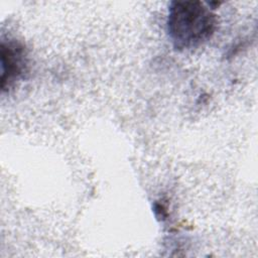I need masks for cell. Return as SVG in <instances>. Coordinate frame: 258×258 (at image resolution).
Instances as JSON below:
<instances>
[{
	"label": "cell",
	"instance_id": "2",
	"mask_svg": "<svg viewBox=\"0 0 258 258\" xmlns=\"http://www.w3.org/2000/svg\"><path fill=\"white\" fill-rule=\"evenodd\" d=\"M1 89L9 90L23 77L27 70V51L24 45L15 40L8 39L1 41Z\"/></svg>",
	"mask_w": 258,
	"mask_h": 258
},
{
	"label": "cell",
	"instance_id": "1",
	"mask_svg": "<svg viewBox=\"0 0 258 258\" xmlns=\"http://www.w3.org/2000/svg\"><path fill=\"white\" fill-rule=\"evenodd\" d=\"M167 33L173 47L189 50L208 41L217 28V16L201 1H172L168 6Z\"/></svg>",
	"mask_w": 258,
	"mask_h": 258
}]
</instances>
